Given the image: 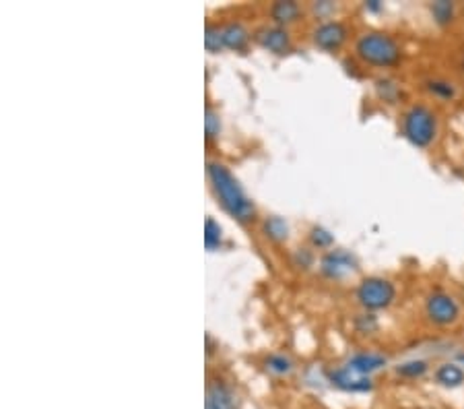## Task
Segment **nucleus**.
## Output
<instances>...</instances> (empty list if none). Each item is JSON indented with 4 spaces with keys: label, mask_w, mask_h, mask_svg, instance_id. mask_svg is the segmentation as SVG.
Wrapping results in <instances>:
<instances>
[{
    "label": "nucleus",
    "mask_w": 464,
    "mask_h": 409,
    "mask_svg": "<svg viewBox=\"0 0 464 409\" xmlns=\"http://www.w3.org/2000/svg\"><path fill=\"white\" fill-rule=\"evenodd\" d=\"M359 321H363V327H359V331H363V333H369V331H374L378 327V323H376V319L371 314H365Z\"/></svg>",
    "instance_id": "nucleus-26"
},
{
    "label": "nucleus",
    "mask_w": 464,
    "mask_h": 409,
    "mask_svg": "<svg viewBox=\"0 0 464 409\" xmlns=\"http://www.w3.org/2000/svg\"><path fill=\"white\" fill-rule=\"evenodd\" d=\"M205 46L209 52H219L225 48V41H223V29L217 27V25H207V32H205Z\"/></svg>",
    "instance_id": "nucleus-19"
},
{
    "label": "nucleus",
    "mask_w": 464,
    "mask_h": 409,
    "mask_svg": "<svg viewBox=\"0 0 464 409\" xmlns=\"http://www.w3.org/2000/svg\"><path fill=\"white\" fill-rule=\"evenodd\" d=\"M332 11H334V4H332L330 0H320V2H314V13H316L320 19L328 17Z\"/></svg>",
    "instance_id": "nucleus-24"
},
{
    "label": "nucleus",
    "mask_w": 464,
    "mask_h": 409,
    "mask_svg": "<svg viewBox=\"0 0 464 409\" xmlns=\"http://www.w3.org/2000/svg\"><path fill=\"white\" fill-rule=\"evenodd\" d=\"M207 409H236L233 395L223 382H214L207 395Z\"/></svg>",
    "instance_id": "nucleus-13"
},
{
    "label": "nucleus",
    "mask_w": 464,
    "mask_h": 409,
    "mask_svg": "<svg viewBox=\"0 0 464 409\" xmlns=\"http://www.w3.org/2000/svg\"><path fill=\"white\" fill-rule=\"evenodd\" d=\"M425 310H428L429 321L435 323V325H442V327L444 325H452L458 319V314H460L458 302L452 296H448V294H442V292L431 294L428 297Z\"/></svg>",
    "instance_id": "nucleus-5"
},
{
    "label": "nucleus",
    "mask_w": 464,
    "mask_h": 409,
    "mask_svg": "<svg viewBox=\"0 0 464 409\" xmlns=\"http://www.w3.org/2000/svg\"><path fill=\"white\" fill-rule=\"evenodd\" d=\"M256 41L273 54H285L291 48V36L281 25H271V27L258 29L256 32Z\"/></svg>",
    "instance_id": "nucleus-8"
},
{
    "label": "nucleus",
    "mask_w": 464,
    "mask_h": 409,
    "mask_svg": "<svg viewBox=\"0 0 464 409\" xmlns=\"http://www.w3.org/2000/svg\"><path fill=\"white\" fill-rule=\"evenodd\" d=\"M347 36H349V32H347L345 23L326 21V23H322L314 29V43L322 50H326V52H334L345 43Z\"/></svg>",
    "instance_id": "nucleus-7"
},
{
    "label": "nucleus",
    "mask_w": 464,
    "mask_h": 409,
    "mask_svg": "<svg viewBox=\"0 0 464 409\" xmlns=\"http://www.w3.org/2000/svg\"><path fill=\"white\" fill-rule=\"evenodd\" d=\"M463 362H464V356H463Z\"/></svg>",
    "instance_id": "nucleus-28"
},
{
    "label": "nucleus",
    "mask_w": 464,
    "mask_h": 409,
    "mask_svg": "<svg viewBox=\"0 0 464 409\" xmlns=\"http://www.w3.org/2000/svg\"><path fill=\"white\" fill-rule=\"evenodd\" d=\"M357 56L371 67H394L400 60V46L393 36L382 32H369L355 43Z\"/></svg>",
    "instance_id": "nucleus-2"
},
{
    "label": "nucleus",
    "mask_w": 464,
    "mask_h": 409,
    "mask_svg": "<svg viewBox=\"0 0 464 409\" xmlns=\"http://www.w3.org/2000/svg\"><path fill=\"white\" fill-rule=\"evenodd\" d=\"M365 6H367V8H371V11H378V8H380L382 4H380V0H369V2L365 4Z\"/></svg>",
    "instance_id": "nucleus-27"
},
{
    "label": "nucleus",
    "mask_w": 464,
    "mask_h": 409,
    "mask_svg": "<svg viewBox=\"0 0 464 409\" xmlns=\"http://www.w3.org/2000/svg\"><path fill=\"white\" fill-rule=\"evenodd\" d=\"M209 178L213 182L214 192H217L221 205L225 207V211L229 215H233L240 222H248L254 217L256 209H254L252 201L244 194L236 176L223 163H217V161L209 163Z\"/></svg>",
    "instance_id": "nucleus-1"
},
{
    "label": "nucleus",
    "mask_w": 464,
    "mask_h": 409,
    "mask_svg": "<svg viewBox=\"0 0 464 409\" xmlns=\"http://www.w3.org/2000/svg\"><path fill=\"white\" fill-rule=\"evenodd\" d=\"M431 15L439 25H448L454 19V2L448 0H437L431 4Z\"/></svg>",
    "instance_id": "nucleus-16"
},
{
    "label": "nucleus",
    "mask_w": 464,
    "mask_h": 409,
    "mask_svg": "<svg viewBox=\"0 0 464 409\" xmlns=\"http://www.w3.org/2000/svg\"><path fill=\"white\" fill-rule=\"evenodd\" d=\"M223 41H225V48L240 52V50H246V46L250 41V34L242 23L233 21L223 27Z\"/></svg>",
    "instance_id": "nucleus-10"
},
{
    "label": "nucleus",
    "mask_w": 464,
    "mask_h": 409,
    "mask_svg": "<svg viewBox=\"0 0 464 409\" xmlns=\"http://www.w3.org/2000/svg\"><path fill=\"white\" fill-rule=\"evenodd\" d=\"M310 242L316 246V248H328V246H332V242H334V236L326 229V227H322V225H314L312 229H310Z\"/></svg>",
    "instance_id": "nucleus-20"
},
{
    "label": "nucleus",
    "mask_w": 464,
    "mask_h": 409,
    "mask_svg": "<svg viewBox=\"0 0 464 409\" xmlns=\"http://www.w3.org/2000/svg\"><path fill=\"white\" fill-rule=\"evenodd\" d=\"M221 240H223V229L221 225L214 222L213 217H207L205 222V244L209 250H214L221 246Z\"/></svg>",
    "instance_id": "nucleus-18"
},
{
    "label": "nucleus",
    "mask_w": 464,
    "mask_h": 409,
    "mask_svg": "<svg viewBox=\"0 0 464 409\" xmlns=\"http://www.w3.org/2000/svg\"><path fill=\"white\" fill-rule=\"evenodd\" d=\"M330 382L343 391H353V393H365L371 389V380L361 376L357 372H353L349 366L345 368H336L330 372Z\"/></svg>",
    "instance_id": "nucleus-9"
},
{
    "label": "nucleus",
    "mask_w": 464,
    "mask_h": 409,
    "mask_svg": "<svg viewBox=\"0 0 464 409\" xmlns=\"http://www.w3.org/2000/svg\"><path fill=\"white\" fill-rule=\"evenodd\" d=\"M271 17L277 25H289L301 17V6L293 0H279L271 6Z\"/></svg>",
    "instance_id": "nucleus-12"
},
{
    "label": "nucleus",
    "mask_w": 464,
    "mask_h": 409,
    "mask_svg": "<svg viewBox=\"0 0 464 409\" xmlns=\"http://www.w3.org/2000/svg\"><path fill=\"white\" fill-rule=\"evenodd\" d=\"M435 378H437L439 384L454 389V387H460L464 382V370L460 366H456V364H444V366L437 368Z\"/></svg>",
    "instance_id": "nucleus-15"
},
{
    "label": "nucleus",
    "mask_w": 464,
    "mask_h": 409,
    "mask_svg": "<svg viewBox=\"0 0 464 409\" xmlns=\"http://www.w3.org/2000/svg\"><path fill=\"white\" fill-rule=\"evenodd\" d=\"M437 133L435 114L428 106H413L404 114V135L417 147H428Z\"/></svg>",
    "instance_id": "nucleus-3"
},
{
    "label": "nucleus",
    "mask_w": 464,
    "mask_h": 409,
    "mask_svg": "<svg viewBox=\"0 0 464 409\" xmlns=\"http://www.w3.org/2000/svg\"><path fill=\"white\" fill-rule=\"evenodd\" d=\"M429 89H431V93H435L439 98H452L454 95V87L448 81H431Z\"/></svg>",
    "instance_id": "nucleus-23"
},
{
    "label": "nucleus",
    "mask_w": 464,
    "mask_h": 409,
    "mask_svg": "<svg viewBox=\"0 0 464 409\" xmlns=\"http://www.w3.org/2000/svg\"><path fill=\"white\" fill-rule=\"evenodd\" d=\"M262 232L273 242H285L287 238H289V223L283 217H279V215H271L262 223Z\"/></svg>",
    "instance_id": "nucleus-14"
},
{
    "label": "nucleus",
    "mask_w": 464,
    "mask_h": 409,
    "mask_svg": "<svg viewBox=\"0 0 464 409\" xmlns=\"http://www.w3.org/2000/svg\"><path fill=\"white\" fill-rule=\"evenodd\" d=\"M396 372L400 376H407V378H417V376H423L428 372V362L423 360H413V362H407V364H400Z\"/></svg>",
    "instance_id": "nucleus-21"
},
{
    "label": "nucleus",
    "mask_w": 464,
    "mask_h": 409,
    "mask_svg": "<svg viewBox=\"0 0 464 409\" xmlns=\"http://www.w3.org/2000/svg\"><path fill=\"white\" fill-rule=\"evenodd\" d=\"M353 372H357L361 376H367L371 372L380 370L386 366V358L384 356H378V354H357L349 360L347 364Z\"/></svg>",
    "instance_id": "nucleus-11"
},
{
    "label": "nucleus",
    "mask_w": 464,
    "mask_h": 409,
    "mask_svg": "<svg viewBox=\"0 0 464 409\" xmlns=\"http://www.w3.org/2000/svg\"><path fill=\"white\" fill-rule=\"evenodd\" d=\"M205 133H207V139H214V137H219V133H221V118H219V114L211 110V108H207Z\"/></svg>",
    "instance_id": "nucleus-22"
},
{
    "label": "nucleus",
    "mask_w": 464,
    "mask_h": 409,
    "mask_svg": "<svg viewBox=\"0 0 464 409\" xmlns=\"http://www.w3.org/2000/svg\"><path fill=\"white\" fill-rule=\"evenodd\" d=\"M396 290L384 277H367L359 283L357 300L367 310H382L393 304Z\"/></svg>",
    "instance_id": "nucleus-4"
},
{
    "label": "nucleus",
    "mask_w": 464,
    "mask_h": 409,
    "mask_svg": "<svg viewBox=\"0 0 464 409\" xmlns=\"http://www.w3.org/2000/svg\"><path fill=\"white\" fill-rule=\"evenodd\" d=\"M264 364H266V370L273 372V374H279V376L289 374V372L293 370V362H291V358H287L285 354H273V356H268V358L264 360Z\"/></svg>",
    "instance_id": "nucleus-17"
},
{
    "label": "nucleus",
    "mask_w": 464,
    "mask_h": 409,
    "mask_svg": "<svg viewBox=\"0 0 464 409\" xmlns=\"http://www.w3.org/2000/svg\"><path fill=\"white\" fill-rule=\"evenodd\" d=\"M312 260H314V257H312V253H310L308 248H299V250L295 253V262H297L299 267H303V269H308V267L312 264Z\"/></svg>",
    "instance_id": "nucleus-25"
},
{
    "label": "nucleus",
    "mask_w": 464,
    "mask_h": 409,
    "mask_svg": "<svg viewBox=\"0 0 464 409\" xmlns=\"http://www.w3.org/2000/svg\"><path fill=\"white\" fill-rule=\"evenodd\" d=\"M357 269V260L347 250H330L320 260V271L330 279H341Z\"/></svg>",
    "instance_id": "nucleus-6"
}]
</instances>
